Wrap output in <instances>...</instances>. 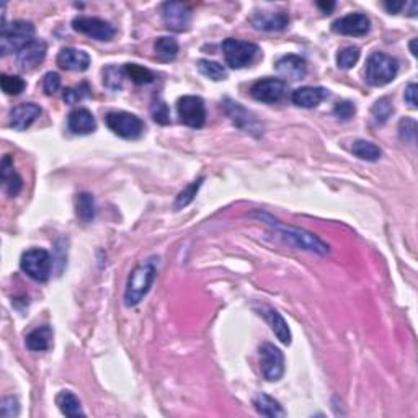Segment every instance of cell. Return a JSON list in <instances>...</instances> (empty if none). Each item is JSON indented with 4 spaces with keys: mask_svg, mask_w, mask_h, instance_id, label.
I'll list each match as a JSON object with an SVG mask.
<instances>
[{
    "mask_svg": "<svg viewBox=\"0 0 418 418\" xmlns=\"http://www.w3.org/2000/svg\"><path fill=\"white\" fill-rule=\"evenodd\" d=\"M252 217H258V219L263 221L265 224L272 226L274 232L280 235L283 241H286L289 245L299 248V250L312 252V254L317 255L329 254V245H327L322 239L317 237L316 234L309 232V230L291 228V226H286L278 219H274L272 214H267V212H261V211L252 212Z\"/></svg>",
    "mask_w": 418,
    "mask_h": 418,
    "instance_id": "6da1fadb",
    "label": "cell"
},
{
    "mask_svg": "<svg viewBox=\"0 0 418 418\" xmlns=\"http://www.w3.org/2000/svg\"><path fill=\"white\" fill-rule=\"evenodd\" d=\"M155 258H149L139 263L133 270L128 278V285L124 291V304L128 307L138 306L151 291L157 276V263Z\"/></svg>",
    "mask_w": 418,
    "mask_h": 418,
    "instance_id": "7a4b0ae2",
    "label": "cell"
},
{
    "mask_svg": "<svg viewBox=\"0 0 418 418\" xmlns=\"http://www.w3.org/2000/svg\"><path fill=\"white\" fill-rule=\"evenodd\" d=\"M399 72V60L386 52H373L366 60L364 80L371 87H384L394 80Z\"/></svg>",
    "mask_w": 418,
    "mask_h": 418,
    "instance_id": "3957f363",
    "label": "cell"
},
{
    "mask_svg": "<svg viewBox=\"0 0 418 418\" xmlns=\"http://www.w3.org/2000/svg\"><path fill=\"white\" fill-rule=\"evenodd\" d=\"M34 36V25L32 21L16 20L10 25H2L0 30V51L3 56L10 52H19L23 50L26 45L33 41Z\"/></svg>",
    "mask_w": 418,
    "mask_h": 418,
    "instance_id": "277c9868",
    "label": "cell"
},
{
    "mask_svg": "<svg viewBox=\"0 0 418 418\" xmlns=\"http://www.w3.org/2000/svg\"><path fill=\"white\" fill-rule=\"evenodd\" d=\"M222 51H224L226 63H228L229 67L243 69L254 63L256 56H258L260 47L255 43L228 38L222 43Z\"/></svg>",
    "mask_w": 418,
    "mask_h": 418,
    "instance_id": "5b68a950",
    "label": "cell"
},
{
    "mask_svg": "<svg viewBox=\"0 0 418 418\" xmlns=\"http://www.w3.org/2000/svg\"><path fill=\"white\" fill-rule=\"evenodd\" d=\"M20 267L32 280L39 283L47 281L52 270V260L50 252L43 250V248H30V250H26L25 254L21 255Z\"/></svg>",
    "mask_w": 418,
    "mask_h": 418,
    "instance_id": "8992f818",
    "label": "cell"
},
{
    "mask_svg": "<svg viewBox=\"0 0 418 418\" xmlns=\"http://www.w3.org/2000/svg\"><path fill=\"white\" fill-rule=\"evenodd\" d=\"M104 121H107V126L116 136L123 139H138L144 131V123L141 118L128 111L108 113Z\"/></svg>",
    "mask_w": 418,
    "mask_h": 418,
    "instance_id": "52a82bcc",
    "label": "cell"
},
{
    "mask_svg": "<svg viewBox=\"0 0 418 418\" xmlns=\"http://www.w3.org/2000/svg\"><path fill=\"white\" fill-rule=\"evenodd\" d=\"M177 111L182 123L188 128L199 129L206 123V108L201 97L185 95L177 102Z\"/></svg>",
    "mask_w": 418,
    "mask_h": 418,
    "instance_id": "ba28073f",
    "label": "cell"
},
{
    "mask_svg": "<svg viewBox=\"0 0 418 418\" xmlns=\"http://www.w3.org/2000/svg\"><path fill=\"white\" fill-rule=\"evenodd\" d=\"M260 369L267 381H280L285 374V356L280 348L272 343H263L260 346Z\"/></svg>",
    "mask_w": 418,
    "mask_h": 418,
    "instance_id": "9c48e42d",
    "label": "cell"
},
{
    "mask_svg": "<svg viewBox=\"0 0 418 418\" xmlns=\"http://www.w3.org/2000/svg\"><path fill=\"white\" fill-rule=\"evenodd\" d=\"M74 30L97 41H111L115 38V26L97 16H77L72 21Z\"/></svg>",
    "mask_w": 418,
    "mask_h": 418,
    "instance_id": "30bf717a",
    "label": "cell"
},
{
    "mask_svg": "<svg viewBox=\"0 0 418 418\" xmlns=\"http://www.w3.org/2000/svg\"><path fill=\"white\" fill-rule=\"evenodd\" d=\"M222 108H224L226 115L229 116V120L232 121V123L237 126L239 129L245 131V133H250V134H256V136H260V134L263 133V131H261L260 121L256 120V118L252 115L247 108H243L241 103L234 102V100H230V98H224V102H222Z\"/></svg>",
    "mask_w": 418,
    "mask_h": 418,
    "instance_id": "8fae6325",
    "label": "cell"
},
{
    "mask_svg": "<svg viewBox=\"0 0 418 418\" xmlns=\"http://www.w3.org/2000/svg\"><path fill=\"white\" fill-rule=\"evenodd\" d=\"M162 19L170 32L183 33L191 23V8L182 2H165L162 6Z\"/></svg>",
    "mask_w": 418,
    "mask_h": 418,
    "instance_id": "7c38bea8",
    "label": "cell"
},
{
    "mask_svg": "<svg viewBox=\"0 0 418 418\" xmlns=\"http://www.w3.org/2000/svg\"><path fill=\"white\" fill-rule=\"evenodd\" d=\"M286 82L281 80V78H261V80H256L254 85H252L250 94L252 97L258 102L263 103H276L283 100V97L286 95Z\"/></svg>",
    "mask_w": 418,
    "mask_h": 418,
    "instance_id": "4fadbf2b",
    "label": "cell"
},
{
    "mask_svg": "<svg viewBox=\"0 0 418 418\" xmlns=\"http://www.w3.org/2000/svg\"><path fill=\"white\" fill-rule=\"evenodd\" d=\"M371 28V20L364 13H350L332 23V30L345 36H364Z\"/></svg>",
    "mask_w": 418,
    "mask_h": 418,
    "instance_id": "5bb4252c",
    "label": "cell"
},
{
    "mask_svg": "<svg viewBox=\"0 0 418 418\" xmlns=\"http://www.w3.org/2000/svg\"><path fill=\"white\" fill-rule=\"evenodd\" d=\"M47 45L43 39H33L30 45H26L19 54H16V65L21 71H33L46 58Z\"/></svg>",
    "mask_w": 418,
    "mask_h": 418,
    "instance_id": "9a60e30c",
    "label": "cell"
},
{
    "mask_svg": "<svg viewBox=\"0 0 418 418\" xmlns=\"http://www.w3.org/2000/svg\"><path fill=\"white\" fill-rule=\"evenodd\" d=\"M250 23L261 32H283L289 23V16L286 12H255Z\"/></svg>",
    "mask_w": 418,
    "mask_h": 418,
    "instance_id": "2e32d148",
    "label": "cell"
},
{
    "mask_svg": "<svg viewBox=\"0 0 418 418\" xmlns=\"http://www.w3.org/2000/svg\"><path fill=\"white\" fill-rule=\"evenodd\" d=\"M41 116V107L36 103H20L10 111V126L16 131H25Z\"/></svg>",
    "mask_w": 418,
    "mask_h": 418,
    "instance_id": "e0dca14e",
    "label": "cell"
},
{
    "mask_svg": "<svg viewBox=\"0 0 418 418\" xmlns=\"http://www.w3.org/2000/svg\"><path fill=\"white\" fill-rule=\"evenodd\" d=\"M274 69L283 78H289V80H300L306 77L307 74V63L300 56L287 54L283 56L281 59L276 60Z\"/></svg>",
    "mask_w": 418,
    "mask_h": 418,
    "instance_id": "ac0fdd59",
    "label": "cell"
},
{
    "mask_svg": "<svg viewBox=\"0 0 418 418\" xmlns=\"http://www.w3.org/2000/svg\"><path fill=\"white\" fill-rule=\"evenodd\" d=\"M58 65L65 71L84 72L90 67V56L76 47H63L58 54Z\"/></svg>",
    "mask_w": 418,
    "mask_h": 418,
    "instance_id": "d6986e66",
    "label": "cell"
},
{
    "mask_svg": "<svg viewBox=\"0 0 418 418\" xmlns=\"http://www.w3.org/2000/svg\"><path fill=\"white\" fill-rule=\"evenodd\" d=\"M327 97H329V90H325L324 87H300L293 91L291 100L300 108H316Z\"/></svg>",
    "mask_w": 418,
    "mask_h": 418,
    "instance_id": "ffe728a7",
    "label": "cell"
},
{
    "mask_svg": "<svg viewBox=\"0 0 418 418\" xmlns=\"http://www.w3.org/2000/svg\"><path fill=\"white\" fill-rule=\"evenodd\" d=\"M67 126L74 134L85 136V134L94 133L97 129V121H95L94 115L87 108H77V110L71 111V115H69Z\"/></svg>",
    "mask_w": 418,
    "mask_h": 418,
    "instance_id": "44dd1931",
    "label": "cell"
},
{
    "mask_svg": "<svg viewBox=\"0 0 418 418\" xmlns=\"http://www.w3.org/2000/svg\"><path fill=\"white\" fill-rule=\"evenodd\" d=\"M261 314H263L265 320L268 322L270 327H272L273 333L276 335V338L280 340L283 345H291V340H293V337H291V330L289 327H287L286 320L283 319L281 314L278 312L276 309L267 306L261 307Z\"/></svg>",
    "mask_w": 418,
    "mask_h": 418,
    "instance_id": "7402d4cb",
    "label": "cell"
},
{
    "mask_svg": "<svg viewBox=\"0 0 418 418\" xmlns=\"http://www.w3.org/2000/svg\"><path fill=\"white\" fill-rule=\"evenodd\" d=\"M2 183L3 190L8 196H16L23 188V180L19 173L13 168V159L12 155H6L2 160Z\"/></svg>",
    "mask_w": 418,
    "mask_h": 418,
    "instance_id": "603a6c76",
    "label": "cell"
},
{
    "mask_svg": "<svg viewBox=\"0 0 418 418\" xmlns=\"http://www.w3.org/2000/svg\"><path fill=\"white\" fill-rule=\"evenodd\" d=\"M254 407L256 413H260L261 417H268V418H283L286 417L285 408L281 407V404L278 402L276 399H273L272 395L263 394H256L254 397Z\"/></svg>",
    "mask_w": 418,
    "mask_h": 418,
    "instance_id": "cb8c5ba5",
    "label": "cell"
},
{
    "mask_svg": "<svg viewBox=\"0 0 418 418\" xmlns=\"http://www.w3.org/2000/svg\"><path fill=\"white\" fill-rule=\"evenodd\" d=\"M52 343V329L50 325H43L30 332L25 338V345L30 351H47Z\"/></svg>",
    "mask_w": 418,
    "mask_h": 418,
    "instance_id": "d4e9b609",
    "label": "cell"
},
{
    "mask_svg": "<svg viewBox=\"0 0 418 418\" xmlns=\"http://www.w3.org/2000/svg\"><path fill=\"white\" fill-rule=\"evenodd\" d=\"M56 405L59 407V410L64 413L65 417H85V412L82 410L80 400L76 394H72L71 390H60L56 397Z\"/></svg>",
    "mask_w": 418,
    "mask_h": 418,
    "instance_id": "484cf974",
    "label": "cell"
},
{
    "mask_svg": "<svg viewBox=\"0 0 418 418\" xmlns=\"http://www.w3.org/2000/svg\"><path fill=\"white\" fill-rule=\"evenodd\" d=\"M76 214L82 222H91L97 214L95 198L90 193H78L76 198Z\"/></svg>",
    "mask_w": 418,
    "mask_h": 418,
    "instance_id": "4316f807",
    "label": "cell"
},
{
    "mask_svg": "<svg viewBox=\"0 0 418 418\" xmlns=\"http://www.w3.org/2000/svg\"><path fill=\"white\" fill-rule=\"evenodd\" d=\"M351 152L358 157V159L368 160V162H376V160L381 159V155H382V151L379 149L376 144L369 142V141H363V139L353 142Z\"/></svg>",
    "mask_w": 418,
    "mask_h": 418,
    "instance_id": "83f0119b",
    "label": "cell"
},
{
    "mask_svg": "<svg viewBox=\"0 0 418 418\" xmlns=\"http://www.w3.org/2000/svg\"><path fill=\"white\" fill-rule=\"evenodd\" d=\"M155 54L157 58L164 63H170L177 58L178 54V43L177 39L170 36H162L155 41Z\"/></svg>",
    "mask_w": 418,
    "mask_h": 418,
    "instance_id": "f1b7e54d",
    "label": "cell"
},
{
    "mask_svg": "<svg viewBox=\"0 0 418 418\" xmlns=\"http://www.w3.org/2000/svg\"><path fill=\"white\" fill-rule=\"evenodd\" d=\"M123 71H124V76L129 77L131 80L138 85L152 84L155 78L154 72L149 71L147 67H142V65H138V64H126L123 67Z\"/></svg>",
    "mask_w": 418,
    "mask_h": 418,
    "instance_id": "f546056e",
    "label": "cell"
},
{
    "mask_svg": "<svg viewBox=\"0 0 418 418\" xmlns=\"http://www.w3.org/2000/svg\"><path fill=\"white\" fill-rule=\"evenodd\" d=\"M198 71L199 74H203L204 77L211 78V80H224L228 77V71L226 67L216 60H209V59H199L198 60Z\"/></svg>",
    "mask_w": 418,
    "mask_h": 418,
    "instance_id": "4dcf8cb0",
    "label": "cell"
},
{
    "mask_svg": "<svg viewBox=\"0 0 418 418\" xmlns=\"http://www.w3.org/2000/svg\"><path fill=\"white\" fill-rule=\"evenodd\" d=\"M203 182H204V178L201 177V178H198V180H195L193 183H190V185L186 186L185 190H182L177 196L173 208H175L178 211V209H183V208L188 206V204L195 199V196H196V193H198V190L201 188Z\"/></svg>",
    "mask_w": 418,
    "mask_h": 418,
    "instance_id": "1f68e13d",
    "label": "cell"
},
{
    "mask_svg": "<svg viewBox=\"0 0 418 418\" xmlns=\"http://www.w3.org/2000/svg\"><path fill=\"white\" fill-rule=\"evenodd\" d=\"M392 111H394V107H392V102L389 97L379 98L371 108V115L377 124H384L386 121L390 118Z\"/></svg>",
    "mask_w": 418,
    "mask_h": 418,
    "instance_id": "d6a6232c",
    "label": "cell"
},
{
    "mask_svg": "<svg viewBox=\"0 0 418 418\" xmlns=\"http://www.w3.org/2000/svg\"><path fill=\"white\" fill-rule=\"evenodd\" d=\"M90 95V85L87 82H80V84L76 87H71V89H65L63 94V100L67 104H77L80 103L82 100H85Z\"/></svg>",
    "mask_w": 418,
    "mask_h": 418,
    "instance_id": "836d02e7",
    "label": "cell"
},
{
    "mask_svg": "<svg viewBox=\"0 0 418 418\" xmlns=\"http://www.w3.org/2000/svg\"><path fill=\"white\" fill-rule=\"evenodd\" d=\"M124 77L123 69H118L116 65H108L103 71V84L110 90H120L123 87Z\"/></svg>",
    "mask_w": 418,
    "mask_h": 418,
    "instance_id": "e575fe53",
    "label": "cell"
},
{
    "mask_svg": "<svg viewBox=\"0 0 418 418\" xmlns=\"http://www.w3.org/2000/svg\"><path fill=\"white\" fill-rule=\"evenodd\" d=\"M0 87H2L3 94L7 95H20L25 90V80L19 76H7L2 74L0 76Z\"/></svg>",
    "mask_w": 418,
    "mask_h": 418,
    "instance_id": "d590c367",
    "label": "cell"
},
{
    "mask_svg": "<svg viewBox=\"0 0 418 418\" xmlns=\"http://www.w3.org/2000/svg\"><path fill=\"white\" fill-rule=\"evenodd\" d=\"M360 60V50L356 46L343 47L337 54V64L340 69H351Z\"/></svg>",
    "mask_w": 418,
    "mask_h": 418,
    "instance_id": "8d00e7d4",
    "label": "cell"
},
{
    "mask_svg": "<svg viewBox=\"0 0 418 418\" xmlns=\"http://www.w3.org/2000/svg\"><path fill=\"white\" fill-rule=\"evenodd\" d=\"M399 136L404 142L415 144L417 141V123L412 118H402L399 123Z\"/></svg>",
    "mask_w": 418,
    "mask_h": 418,
    "instance_id": "74e56055",
    "label": "cell"
},
{
    "mask_svg": "<svg viewBox=\"0 0 418 418\" xmlns=\"http://www.w3.org/2000/svg\"><path fill=\"white\" fill-rule=\"evenodd\" d=\"M20 415V402L13 395H7L0 402V417L2 418H15Z\"/></svg>",
    "mask_w": 418,
    "mask_h": 418,
    "instance_id": "f35d334b",
    "label": "cell"
},
{
    "mask_svg": "<svg viewBox=\"0 0 418 418\" xmlns=\"http://www.w3.org/2000/svg\"><path fill=\"white\" fill-rule=\"evenodd\" d=\"M151 113H152V116H154L155 123H159V124H168L170 123L168 107L160 98H157L155 102L152 103Z\"/></svg>",
    "mask_w": 418,
    "mask_h": 418,
    "instance_id": "ab89813d",
    "label": "cell"
},
{
    "mask_svg": "<svg viewBox=\"0 0 418 418\" xmlns=\"http://www.w3.org/2000/svg\"><path fill=\"white\" fill-rule=\"evenodd\" d=\"M43 90L46 95H56L60 90V77L56 72H47L43 77Z\"/></svg>",
    "mask_w": 418,
    "mask_h": 418,
    "instance_id": "60d3db41",
    "label": "cell"
},
{
    "mask_svg": "<svg viewBox=\"0 0 418 418\" xmlns=\"http://www.w3.org/2000/svg\"><path fill=\"white\" fill-rule=\"evenodd\" d=\"M355 113H356V107H355V103H351V102H338L333 108V115L343 121L350 120Z\"/></svg>",
    "mask_w": 418,
    "mask_h": 418,
    "instance_id": "b9f144b4",
    "label": "cell"
},
{
    "mask_svg": "<svg viewBox=\"0 0 418 418\" xmlns=\"http://www.w3.org/2000/svg\"><path fill=\"white\" fill-rule=\"evenodd\" d=\"M417 84H408L407 89H405V102L410 108H417Z\"/></svg>",
    "mask_w": 418,
    "mask_h": 418,
    "instance_id": "7bdbcfd3",
    "label": "cell"
},
{
    "mask_svg": "<svg viewBox=\"0 0 418 418\" xmlns=\"http://www.w3.org/2000/svg\"><path fill=\"white\" fill-rule=\"evenodd\" d=\"M405 3L404 2H386L384 7L387 8V12L389 13H399L400 10H402Z\"/></svg>",
    "mask_w": 418,
    "mask_h": 418,
    "instance_id": "ee69618b",
    "label": "cell"
},
{
    "mask_svg": "<svg viewBox=\"0 0 418 418\" xmlns=\"http://www.w3.org/2000/svg\"><path fill=\"white\" fill-rule=\"evenodd\" d=\"M317 6H319L322 10H325V12H330L332 10V8L335 7V3L333 2H330V3H325V2H319L317 3Z\"/></svg>",
    "mask_w": 418,
    "mask_h": 418,
    "instance_id": "f6af8a7d",
    "label": "cell"
},
{
    "mask_svg": "<svg viewBox=\"0 0 418 418\" xmlns=\"http://www.w3.org/2000/svg\"><path fill=\"white\" fill-rule=\"evenodd\" d=\"M415 45H417V39H412V43H410V51H412V54H413V56H417V47H415Z\"/></svg>",
    "mask_w": 418,
    "mask_h": 418,
    "instance_id": "bcb514c9",
    "label": "cell"
}]
</instances>
